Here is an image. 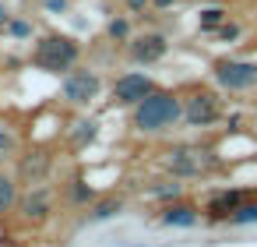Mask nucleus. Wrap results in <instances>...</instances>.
I'll return each mask as SVG.
<instances>
[{"instance_id":"nucleus-8","label":"nucleus","mask_w":257,"mask_h":247,"mask_svg":"<svg viewBox=\"0 0 257 247\" xmlns=\"http://www.w3.org/2000/svg\"><path fill=\"white\" fill-rule=\"evenodd\" d=\"M166 53H169V39H166L162 32L131 36V43H127V57H131V64H138V67L159 64V60H162Z\"/></svg>"},{"instance_id":"nucleus-22","label":"nucleus","mask_w":257,"mask_h":247,"mask_svg":"<svg viewBox=\"0 0 257 247\" xmlns=\"http://www.w3.org/2000/svg\"><path fill=\"white\" fill-rule=\"evenodd\" d=\"M4 32H8L11 39H32V22H29V18H11Z\"/></svg>"},{"instance_id":"nucleus-20","label":"nucleus","mask_w":257,"mask_h":247,"mask_svg":"<svg viewBox=\"0 0 257 247\" xmlns=\"http://www.w3.org/2000/svg\"><path fill=\"white\" fill-rule=\"evenodd\" d=\"M225 222H229V226H253V222H257V201H239Z\"/></svg>"},{"instance_id":"nucleus-3","label":"nucleus","mask_w":257,"mask_h":247,"mask_svg":"<svg viewBox=\"0 0 257 247\" xmlns=\"http://www.w3.org/2000/svg\"><path fill=\"white\" fill-rule=\"evenodd\" d=\"M102 92V74L95 67H71L60 78V99L74 110H85L92 99H99Z\"/></svg>"},{"instance_id":"nucleus-10","label":"nucleus","mask_w":257,"mask_h":247,"mask_svg":"<svg viewBox=\"0 0 257 247\" xmlns=\"http://www.w3.org/2000/svg\"><path fill=\"white\" fill-rule=\"evenodd\" d=\"M159 222H162V226H176V229H190V226L201 222V208L190 205V201H180V198H176V201H166V205H162Z\"/></svg>"},{"instance_id":"nucleus-2","label":"nucleus","mask_w":257,"mask_h":247,"mask_svg":"<svg viewBox=\"0 0 257 247\" xmlns=\"http://www.w3.org/2000/svg\"><path fill=\"white\" fill-rule=\"evenodd\" d=\"M81 60V43L67 32H46L36 39L32 46V67L43 74H67L71 67H78Z\"/></svg>"},{"instance_id":"nucleus-25","label":"nucleus","mask_w":257,"mask_h":247,"mask_svg":"<svg viewBox=\"0 0 257 247\" xmlns=\"http://www.w3.org/2000/svg\"><path fill=\"white\" fill-rule=\"evenodd\" d=\"M123 4H127V15H145L152 8V0H123Z\"/></svg>"},{"instance_id":"nucleus-7","label":"nucleus","mask_w":257,"mask_h":247,"mask_svg":"<svg viewBox=\"0 0 257 247\" xmlns=\"http://www.w3.org/2000/svg\"><path fill=\"white\" fill-rule=\"evenodd\" d=\"M152 89H159L155 78H148V74H141V71H127V74H120V78L113 81V92H109L113 99H109V103L131 110V106H138Z\"/></svg>"},{"instance_id":"nucleus-27","label":"nucleus","mask_w":257,"mask_h":247,"mask_svg":"<svg viewBox=\"0 0 257 247\" xmlns=\"http://www.w3.org/2000/svg\"><path fill=\"white\" fill-rule=\"evenodd\" d=\"M176 8V0H152V11H169Z\"/></svg>"},{"instance_id":"nucleus-24","label":"nucleus","mask_w":257,"mask_h":247,"mask_svg":"<svg viewBox=\"0 0 257 247\" xmlns=\"http://www.w3.org/2000/svg\"><path fill=\"white\" fill-rule=\"evenodd\" d=\"M43 8H46L50 15H67V11H71V0H43Z\"/></svg>"},{"instance_id":"nucleus-23","label":"nucleus","mask_w":257,"mask_h":247,"mask_svg":"<svg viewBox=\"0 0 257 247\" xmlns=\"http://www.w3.org/2000/svg\"><path fill=\"white\" fill-rule=\"evenodd\" d=\"M215 36H218L222 43H236V39L243 36V25H239V22H229V18H225V22H222V25L215 29Z\"/></svg>"},{"instance_id":"nucleus-16","label":"nucleus","mask_w":257,"mask_h":247,"mask_svg":"<svg viewBox=\"0 0 257 247\" xmlns=\"http://www.w3.org/2000/svg\"><path fill=\"white\" fill-rule=\"evenodd\" d=\"M131 36H134V25H131L127 15H116V18L106 22V39H109V43H123V46H127Z\"/></svg>"},{"instance_id":"nucleus-17","label":"nucleus","mask_w":257,"mask_h":247,"mask_svg":"<svg viewBox=\"0 0 257 247\" xmlns=\"http://www.w3.org/2000/svg\"><path fill=\"white\" fill-rule=\"evenodd\" d=\"M225 18H229V11H225L222 4H208V8L197 15V25H201V32H215Z\"/></svg>"},{"instance_id":"nucleus-4","label":"nucleus","mask_w":257,"mask_h":247,"mask_svg":"<svg viewBox=\"0 0 257 247\" xmlns=\"http://www.w3.org/2000/svg\"><path fill=\"white\" fill-rule=\"evenodd\" d=\"M218 159L211 155V148H197V145H176L173 152H166V170L176 180H194L204 177L208 170H215Z\"/></svg>"},{"instance_id":"nucleus-15","label":"nucleus","mask_w":257,"mask_h":247,"mask_svg":"<svg viewBox=\"0 0 257 247\" xmlns=\"http://www.w3.org/2000/svg\"><path fill=\"white\" fill-rule=\"evenodd\" d=\"M18 152H22V138H18V131H15L11 124L0 120V162L18 159Z\"/></svg>"},{"instance_id":"nucleus-18","label":"nucleus","mask_w":257,"mask_h":247,"mask_svg":"<svg viewBox=\"0 0 257 247\" xmlns=\"http://www.w3.org/2000/svg\"><path fill=\"white\" fill-rule=\"evenodd\" d=\"M148 198H155V201H176V198H183V184L173 177V180H159L155 187H148Z\"/></svg>"},{"instance_id":"nucleus-5","label":"nucleus","mask_w":257,"mask_h":247,"mask_svg":"<svg viewBox=\"0 0 257 247\" xmlns=\"http://www.w3.org/2000/svg\"><path fill=\"white\" fill-rule=\"evenodd\" d=\"M222 120V99L211 89H190L183 99V124L187 127H211Z\"/></svg>"},{"instance_id":"nucleus-12","label":"nucleus","mask_w":257,"mask_h":247,"mask_svg":"<svg viewBox=\"0 0 257 247\" xmlns=\"http://www.w3.org/2000/svg\"><path fill=\"white\" fill-rule=\"evenodd\" d=\"M239 201H243V191H236V187H232V191H229V187H225V191H215V194L208 198V205H204V215H208L211 222H225Z\"/></svg>"},{"instance_id":"nucleus-9","label":"nucleus","mask_w":257,"mask_h":247,"mask_svg":"<svg viewBox=\"0 0 257 247\" xmlns=\"http://www.w3.org/2000/svg\"><path fill=\"white\" fill-rule=\"evenodd\" d=\"M15 208L22 212L25 222H46L53 215V191L43 187V184H32L29 194H18V205Z\"/></svg>"},{"instance_id":"nucleus-14","label":"nucleus","mask_w":257,"mask_h":247,"mask_svg":"<svg viewBox=\"0 0 257 247\" xmlns=\"http://www.w3.org/2000/svg\"><path fill=\"white\" fill-rule=\"evenodd\" d=\"M123 212V198H95L88 205V222H109Z\"/></svg>"},{"instance_id":"nucleus-1","label":"nucleus","mask_w":257,"mask_h":247,"mask_svg":"<svg viewBox=\"0 0 257 247\" xmlns=\"http://www.w3.org/2000/svg\"><path fill=\"white\" fill-rule=\"evenodd\" d=\"M183 120V96L173 89H152L138 106H131V127L138 134H166Z\"/></svg>"},{"instance_id":"nucleus-26","label":"nucleus","mask_w":257,"mask_h":247,"mask_svg":"<svg viewBox=\"0 0 257 247\" xmlns=\"http://www.w3.org/2000/svg\"><path fill=\"white\" fill-rule=\"evenodd\" d=\"M11 18H15V15H11V8L4 4V0H0V32L8 29V22H11Z\"/></svg>"},{"instance_id":"nucleus-13","label":"nucleus","mask_w":257,"mask_h":247,"mask_svg":"<svg viewBox=\"0 0 257 247\" xmlns=\"http://www.w3.org/2000/svg\"><path fill=\"white\" fill-rule=\"evenodd\" d=\"M67 138H71L74 148H88V145L99 138V120H95V117H78V120L71 124Z\"/></svg>"},{"instance_id":"nucleus-19","label":"nucleus","mask_w":257,"mask_h":247,"mask_svg":"<svg viewBox=\"0 0 257 247\" xmlns=\"http://www.w3.org/2000/svg\"><path fill=\"white\" fill-rule=\"evenodd\" d=\"M15 205H18V180L0 170V212H11Z\"/></svg>"},{"instance_id":"nucleus-29","label":"nucleus","mask_w":257,"mask_h":247,"mask_svg":"<svg viewBox=\"0 0 257 247\" xmlns=\"http://www.w3.org/2000/svg\"><path fill=\"white\" fill-rule=\"evenodd\" d=\"M253 117H257V110H253Z\"/></svg>"},{"instance_id":"nucleus-6","label":"nucleus","mask_w":257,"mask_h":247,"mask_svg":"<svg viewBox=\"0 0 257 247\" xmlns=\"http://www.w3.org/2000/svg\"><path fill=\"white\" fill-rule=\"evenodd\" d=\"M211 78H215V85L225 89V92H250V89L257 85V60H236V57L215 60Z\"/></svg>"},{"instance_id":"nucleus-11","label":"nucleus","mask_w":257,"mask_h":247,"mask_svg":"<svg viewBox=\"0 0 257 247\" xmlns=\"http://www.w3.org/2000/svg\"><path fill=\"white\" fill-rule=\"evenodd\" d=\"M53 166V155L50 152H29V155H18V184H43L46 173Z\"/></svg>"},{"instance_id":"nucleus-21","label":"nucleus","mask_w":257,"mask_h":247,"mask_svg":"<svg viewBox=\"0 0 257 247\" xmlns=\"http://www.w3.org/2000/svg\"><path fill=\"white\" fill-rule=\"evenodd\" d=\"M95 198H99V191H95V187H88V184H85V177H74V180H71V201H74V205H85V208H88Z\"/></svg>"},{"instance_id":"nucleus-28","label":"nucleus","mask_w":257,"mask_h":247,"mask_svg":"<svg viewBox=\"0 0 257 247\" xmlns=\"http://www.w3.org/2000/svg\"><path fill=\"white\" fill-rule=\"evenodd\" d=\"M201 4H222V0H201Z\"/></svg>"}]
</instances>
